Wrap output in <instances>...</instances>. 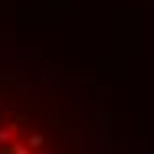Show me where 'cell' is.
Here are the masks:
<instances>
[{"instance_id":"obj_1","label":"cell","mask_w":154,"mask_h":154,"mask_svg":"<svg viewBox=\"0 0 154 154\" xmlns=\"http://www.w3.org/2000/svg\"><path fill=\"white\" fill-rule=\"evenodd\" d=\"M0 154H92L89 125L26 82L0 79Z\"/></svg>"}]
</instances>
